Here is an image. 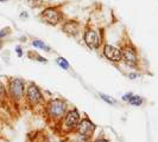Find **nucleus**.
Here are the masks:
<instances>
[{"label": "nucleus", "instance_id": "obj_7", "mask_svg": "<svg viewBox=\"0 0 158 142\" xmlns=\"http://www.w3.org/2000/svg\"><path fill=\"white\" fill-rule=\"evenodd\" d=\"M42 18L43 20L46 22L50 25H56L58 22H60V14L56 9L54 8H46L42 12Z\"/></svg>", "mask_w": 158, "mask_h": 142}, {"label": "nucleus", "instance_id": "obj_5", "mask_svg": "<svg viewBox=\"0 0 158 142\" xmlns=\"http://www.w3.org/2000/svg\"><path fill=\"white\" fill-rule=\"evenodd\" d=\"M10 91H11L12 96L16 98V100H20L24 95V84L20 79H13L10 84Z\"/></svg>", "mask_w": 158, "mask_h": 142}, {"label": "nucleus", "instance_id": "obj_6", "mask_svg": "<svg viewBox=\"0 0 158 142\" xmlns=\"http://www.w3.org/2000/svg\"><path fill=\"white\" fill-rule=\"evenodd\" d=\"M84 42L89 49H97L99 45H100V38H99V34L95 31L88 30L84 33Z\"/></svg>", "mask_w": 158, "mask_h": 142}, {"label": "nucleus", "instance_id": "obj_20", "mask_svg": "<svg viewBox=\"0 0 158 142\" xmlns=\"http://www.w3.org/2000/svg\"><path fill=\"white\" fill-rule=\"evenodd\" d=\"M137 77H138L137 73H130V75H128V78H130V79H134V78H137Z\"/></svg>", "mask_w": 158, "mask_h": 142}, {"label": "nucleus", "instance_id": "obj_4", "mask_svg": "<svg viewBox=\"0 0 158 142\" xmlns=\"http://www.w3.org/2000/svg\"><path fill=\"white\" fill-rule=\"evenodd\" d=\"M104 55L106 56L107 59H110L112 62H120L123 58V53L119 49L112 46V45H105L104 47Z\"/></svg>", "mask_w": 158, "mask_h": 142}, {"label": "nucleus", "instance_id": "obj_11", "mask_svg": "<svg viewBox=\"0 0 158 142\" xmlns=\"http://www.w3.org/2000/svg\"><path fill=\"white\" fill-rule=\"evenodd\" d=\"M57 64L61 66V68H63V69H69V63H68V61L65 59V58H63V57H60V58H57Z\"/></svg>", "mask_w": 158, "mask_h": 142}, {"label": "nucleus", "instance_id": "obj_17", "mask_svg": "<svg viewBox=\"0 0 158 142\" xmlns=\"http://www.w3.org/2000/svg\"><path fill=\"white\" fill-rule=\"evenodd\" d=\"M16 51H17V55H18L19 57H22V56H23V50H22V47H20V46H17V47H16Z\"/></svg>", "mask_w": 158, "mask_h": 142}, {"label": "nucleus", "instance_id": "obj_2", "mask_svg": "<svg viewBox=\"0 0 158 142\" xmlns=\"http://www.w3.org/2000/svg\"><path fill=\"white\" fill-rule=\"evenodd\" d=\"M94 130H95V126L93 125L89 120H87V118L82 120L77 125V133L83 139H89L93 135Z\"/></svg>", "mask_w": 158, "mask_h": 142}, {"label": "nucleus", "instance_id": "obj_12", "mask_svg": "<svg viewBox=\"0 0 158 142\" xmlns=\"http://www.w3.org/2000/svg\"><path fill=\"white\" fill-rule=\"evenodd\" d=\"M32 45L35 46V47H38V49H42V50H50L49 47L43 43V42H41V40H33L32 42Z\"/></svg>", "mask_w": 158, "mask_h": 142}, {"label": "nucleus", "instance_id": "obj_21", "mask_svg": "<svg viewBox=\"0 0 158 142\" xmlns=\"http://www.w3.org/2000/svg\"><path fill=\"white\" fill-rule=\"evenodd\" d=\"M95 142H108L107 140H105V139H101V140H96Z\"/></svg>", "mask_w": 158, "mask_h": 142}, {"label": "nucleus", "instance_id": "obj_15", "mask_svg": "<svg viewBox=\"0 0 158 142\" xmlns=\"http://www.w3.org/2000/svg\"><path fill=\"white\" fill-rule=\"evenodd\" d=\"M29 4H30L31 7H39L42 6L43 0H29Z\"/></svg>", "mask_w": 158, "mask_h": 142}, {"label": "nucleus", "instance_id": "obj_9", "mask_svg": "<svg viewBox=\"0 0 158 142\" xmlns=\"http://www.w3.org/2000/svg\"><path fill=\"white\" fill-rule=\"evenodd\" d=\"M64 123H65V126L69 127V128L77 127V125L80 123V114H78V111L76 109L69 111L67 114V116H65Z\"/></svg>", "mask_w": 158, "mask_h": 142}, {"label": "nucleus", "instance_id": "obj_23", "mask_svg": "<svg viewBox=\"0 0 158 142\" xmlns=\"http://www.w3.org/2000/svg\"><path fill=\"white\" fill-rule=\"evenodd\" d=\"M1 45H3V44H1V40H0V47H1Z\"/></svg>", "mask_w": 158, "mask_h": 142}, {"label": "nucleus", "instance_id": "obj_10", "mask_svg": "<svg viewBox=\"0 0 158 142\" xmlns=\"http://www.w3.org/2000/svg\"><path fill=\"white\" fill-rule=\"evenodd\" d=\"M63 30L68 33V34H76L78 32V26L76 23H67L63 26Z\"/></svg>", "mask_w": 158, "mask_h": 142}, {"label": "nucleus", "instance_id": "obj_19", "mask_svg": "<svg viewBox=\"0 0 158 142\" xmlns=\"http://www.w3.org/2000/svg\"><path fill=\"white\" fill-rule=\"evenodd\" d=\"M37 59L39 62H42V63H46V59L44 58V57H42V56H37Z\"/></svg>", "mask_w": 158, "mask_h": 142}, {"label": "nucleus", "instance_id": "obj_3", "mask_svg": "<svg viewBox=\"0 0 158 142\" xmlns=\"http://www.w3.org/2000/svg\"><path fill=\"white\" fill-rule=\"evenodd\" d=\"M26 95H27V101L30 102L32 106H36V104H38L39 102H42V100H43L41 90H39L35 84H31L30 87L27 88Z\"/></svg>", "mask_w": 158, "mask_h": 142}, {"label": "nucleus", "instance_id": "obj_16", "mask_svg": "<svg viewBox=\"0 0 158 142\" xmlns=\"http://www.w3.org/2000/svg\"><path fill=\"white\" fill-rule=\"evenodd\" d=\"M133 96V95L132 94H126V95H124V97H123V100L124 101H126V102H128V101H130L131 100V97Z\"/></svg>", "mask_w": 158, "mask_h": 142}, {"label": "nucleus", "instance_id": "obj_14", "mask_svg": "<svg viewBox=\"0 0 158 142\" xmlns=\"http://www.w3.org/2000/svg\"><path fill=\"white\" fill-rule=\"evenodd\" d=\"M100 97H101V98H102L105 102L110 103V104H114V103H115V100H114L113 97L107 96V95H105V94H100Z\"/></svg>", "mask_w": 158, "mask_h": 142}, {"label": "nucleus", "instance_id": "obj_18", "mask_svg": "<svg viewBox=\"0 0 158 142\" xmlns=\"http://www.w3.org/2000/svg\"><path fill=\"white\" fill-rule=\"evenodd\" d=\"M8 31V28H4V30H1V31H0V38H1V37H4V36H6L7 32Z\"/></svg>", "mask_w": 158, "mask_h": 142}, {"label": "nucleus", "instance_id": "obj_13", "mask_svg": "<svg viewBox=\"0 0 158 142\" xmlns=\"http://www.w3.org/2000/svg\"><path fill=\"white\" fill-rule=\"evenodd\" d=\"M128 102H130L132 106H140V104L143 103V98L139 97V96H132Z\"/></svg>", "mask_w": 158, "mask_h": 142}, {"label": "nucleus", "instance_id": "obj_22", "mask_svg": "<svg viewBox=\"0 0 158 142\" xmlns=\"http://www.w3.org/2000/svg\"><path fill=\"white\" fill-rule=\"evenodd\" d=\"M0 1H1V3H5V1H8V0H0Z\"/></svg>", "mask_w": 158, "mask_h": 142}, {"label": "nucleus", "instance_id": "obj_8", "mask_svg": "<svg viewBox=\"0 0 158 142\" xmlns=\"http://www.w3.org/2000/svg\"><path fill=\"white\" fill-rule=\"evenodd\" d=\"M123 53V58L124 61L126 62L127 65H130V66H137L138 64V58H137V55L134 52L133 49H130V47H126V49H124L121 51Z\"/></svg>", "mask_w": 158, "mask_h": 142}, {"label": "nucleus", "instance_id": "obj_1", "mask_svg": "<svg viewBox=\"0 0 158 142\" xmlns=\"http://www.w3.org/2000/svg\"><path fill=\"white\" fill-rule=\"evenodd\" d=\"M65 108H67V106L63 100H52V101H50V103H49V106H48V111L51 117L61 118L65 112Z\"/></svg>", "mask_w": 158, "mask_h": 142}]
</instances>
